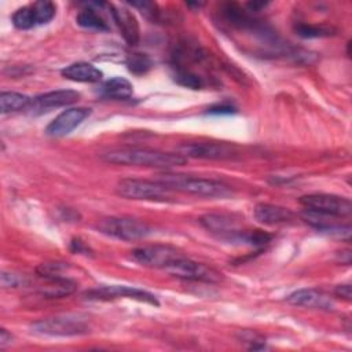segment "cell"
Listing matches in <instances>:
<instances>
[{
	"mask_svg": "<svg viewBox=\"0 0 352 352\" xmlns=\"http://www.w3.org/2000/svg\"><path fill=\"white\" fill-rule=\"evenodd\" d=\"M102 160L116 165H135L153 168H176L187 162L179 153H166L146 147H118L103 153Z\"/></svg>",
	"mask_w": 352,
	"mask_h": 352,
	"instance_id": "cell-1",
	"label": "cell"
},
{
	"mask_svg": "<svg viewBox=\"0 0 352 352\" xmlns=\"http://www.w3.org/2000/svg\"><path fill=\"white\" fill-rule=\"evenodd\" d=\"M157 182L166 186L170 191L175 190V191L187 192L198 197L227 198L232 195V188L228 184L219 180L191 176V175L165 172L158 175Z\"/></svg>",
	"mask_w": 352,
	"mask_h": 352,
	"instance_id": "cell-2",
	"label": "cell"
},
{
	"mask_svg": "<svg viewBox=\"0 0 352 352\" xmlns=\"http://www.w3.org/2000/svg\"><path fill=\"white\" fill-rule=\"evenodd\" d=\"M32 331L51 337H76L89 331V324L80 315H60L32 323Z\"/></svg>",
	"mask_w": 352,
	"mask_h": 352,
	"instance_id": "cell-3",
	"label": "cell"
},
{
	"mask_svg": "<svg viewBox=\"0 0 352 352\" xmlns=\"http://www.w3.org/2000/svg\"><path fill=\"white\" fill-rule=\"evenodd\" d=\"M96 228L109 236L121 239V241H139L147 238L151 232L153 228L138 219L132 217H125V216H113V217H106L102 219L98 224Z\"/></svg>",
	"mask_w": 352,
	"mask_h": 352,
	"instance_id": "cell-4",
	"label": "cell"
},
{
	"mask_svg": "<svg viewBox=\"0 0 352 352\" xmlns=\"http://www.w3.org/2000/svg\"><path fill=\"white\" fill-rule=\"evenodd\" d=\"M116 192L128 199L164 202L170 198L172 191L160 182L143 179H122L117 183Z\"/></svg>",
	"mask_w": 352,
	"mask_h": 352,
	"instance_id": "cell-5",
	"label": "cell"
},
{
	"mask_svg": "<svg viewBox=\"0 0 352 352\" xmlns=\"http://www.w3.org/2000/svg\"><path fill=\"white\" fill-rule=\"evenodd\" d=\"M300 204L307 209L316 213L334 216V217H348L352 213V202L346 197L326 194V192H312L300 197Z\"/></svg>",
	"mask_w": 352,
	"mask_h": 352,
	"instance_id": "cell-6",
	"label": "cell"
},
{
	"mask_svg": "<svg viewBox=\"0 0 352 352\" xmlns=\"http://www.w3.org/2000/svg\"><path fill=\"white\" fill-rule=\"evenodd\" d=\"M186 254L169 245H150V246H140L131 252V258L140 265L165 270L173 261L184 257Z\"/></svg>",
	"mask_w": 352,
	"mask_h": 352,
	"instance_id": "cell-7",
	"label": "cell"
},
{
	"mask_svg": "<svg viewBox=\"0 0 352 352\" xmlns=\"http://www.w3.org/2000/svg\"><path fill=\"white\" fill-rule=\"evenodd\" d=\"M172 276L186 279V280H194V282H206V283H217L223 279V275L213 270L212 267H208L205 264L197 263L187 256L173 261L169 267L164 270Z\"/></svg>",
	"mask_w": 352,
	"mask_h": 352,
	"instance_id": "cell-8",
	"label": "cell"
},
{
	"mask_svg": "<svg viewBox=\"0 0 352 352\" xmlns=\"http://www.w3.org/2000/svg\"><path fill=\"white\" fill-rule=\"evenodd\" d=\"M85 298L88 300H114V298H133L142 302H147L151 305L158 307L160 302L157 297L143 289L125 286V285H109V286H99L95 289H91L84 293Z\"/></svg>",
	"mask_w": 352,
	"mask_h": 352,
	"instance_id": "cell-9",
	"label": "cell"
},
{
	"mask_svg": "<svg viewBox=\"0 0 352 352\" xmlns=\"http://www.w3.org/2000/svg\"><path fill=\"white\" fill-rule=\"evenodd\" d=\"M177 153L183 157L205 158V160H230L238 155L236 147L227 143L214 142H191L177 147Z\"/></svg>",
	"mask_w": 352,
	"mask_h": 352,
	"instance_id": "cell-10",
	"label": "cell"
},
{
	"mask_svg": "<svg viewBox=\"0 0 352 352\" xmlns=\"http://www.w3.org/2000/svg\"><path fill=\"white\" fill-rule=\"evenodd\" d=\"M199 223L212 234L228 242H241L243 243V236L246 230L238 227L236 221L227 214L210 213L201 217Z\"/></svg>",
	"mask_w": 352,
	"mask_h": 352,
	"instance_id": "cell-11",
	"label": "cell"
},
{
	"mask_svg": "<svg viewBox=\"0 0 352 352\" xmlns=\"http://www.w3.org/2000/svg\"><path fill=\"white\" fill-rule=\"evenodd\" d=\"M92 110L88 107H70L56 116L45 128V133L51 138H62L69 135L85 118L91 116Z\"/></svg>",
	"mask_w": 352,
	"mask_h": 352,
	"instance_id": "cell-12",
	"label": "cell"
},
{
	"mask_svg": "<svg viewBox=\"0 0 352 352\" xmlns=\"http://www.w3.org/2000/svg\"><path fill=\"white\" fill-rule=\"evenodd\" d=\"M78 98H80V92L73 89L51 91L33 98L26 110H29L30 114H41L44 111H50L51 109H58V107L72 104L77 102Z\"/></svg>",
	"mask_w": 352,
	"mask_h": 352,
	"instance_id": "cell-13",
	"label": "cell"
},
{
	"mask_svg": "<svg viewBox=\"0 0 352 352\" xmlns=\"http://www.w3.org/2000/svg\"><path fill=\"white\" fill-rule=\"evenodd\" d=\"M286 301L296 307H304L311 309L333 311L336 304L333 297L318 289H298L286 297Z\"/></svg>",
	"mask_w": 352,
	"mask_h": 352,
	"instance_id": "cell-14",
	"label": "cell"
},
{
	"mask_svg": "<svg viewBox=\"0 0 352 352\" xmlns=\"http://www.w3.org/2000/svg\"><path fill=\"white\" fill-rule=\"evenodd\" d=\"M109 8L122 38L126 41V44L136 45L140 38V28L136 16L125 7L109 4Z\"/></svg>",
	"mask_w": 352,
	"mask_h": 352,
	"instance_id": "cell-15",
	"label": "cell"
},
{
	"mask_svg": "<svg viewBox=\"0 0 352 352\" xmlns=\"http://www.w3.org/2000/svg\"><path fill=\"white\" fill-rule=\"evenodd\" d=\"M253 214L258 223L265 226H279L294 220V213L290 209L274 204H257Z\"/></svg>",
	"mask_w": 352,
	"mask_h": 352,
	"instance_id": "cell-16",
	"label": "cell"
},
{
	"mask_svg": "<svg viewBox=\"0 0 352 352\" xmlns=\"http://www.w3.org/2000/svg\"><path fill=\"white\" fill-rule=\"evenodd\" d=\"M60 74L76 82H98L102 80L103 73L88 62H76L65 69H62Z\"/></svg>",
	"mask_w": 352,
	"mask_h": 352,
	"instance_id": "cell-17",
	"label": "cell"
},
{
	"mask_svg": "<svg viewBox=\"0 0 352 352\" xmlns=\"http://www.w3.org/2000/svg\"><path fill=\"white\" fill-rule=\"evenodd\" d=\"M100 94L104 98L116 100H126L133 95V85L124 77H113L103 82Z\"/></svg>",
	"mask_w": 352,
	"mask_h": 352,
	"instance_id": "cell-18",
	"label": "cell"
},
{
	"mask_svg": "<svg viewBox=\"0 0 352 352\" xmlns=\"http://www.w3.org/2000/svg\"><path fill=\"white\" fill-rule=\"evenodd\" d=\"M48 285L44 286L40 293L47 298H60L72 294L77 289V282L70 278L48 279Z\"/></svg>",
	"mask_w": 352,
	"mask_h": 352,
	"instance_id": "cell-19",
	"label": "cell"
},
{
	"mask_svg": "<svg viewBox=\"0 0 352 352\" xmlns=\"http://www.w3.org/2000/svg\"><path fill=\"white\" fill-rule=\"evenodd\" d=\"M77 23L81 28L85 29H91V30H98V32H106L109 30V25L106 22V19L102 16L100 12H98L96 10H94L92 7H87L84 10H81L77 16H76Z\"/></svg>",
	"mask_w": 352,
	"mask_h": 352,
	"instance_id": "cell-20",
	"label": "cell"
},
{
	"mask_svg": "<svg viewBox=\"0 0 352 352\" xmlns=\"http://www.w3.org/2000/svg\"><path fill=\"white\" fill-rule=\"evenodd\" d=\"M30 102L32 98L19 92H1L0 95V106L3 114L25 110L29 107Z\"/></svg>",
	"mask_w": 352,
	"mask_h": 352,
	"instance_id": "cell-21",
	"label": "cell"
},
{
	"mask_svg": "<svg viewBox=\"0 0 352 352\" xmlns=\"http://www.w3.org/2000/svg\"><path fill=\"white\" fill-rule=\"evenodd\" d=\"M296 33L302 38H320L329 37L336 33V29L324 25H311V23H300L296 26Z\"/></svg>",
	"mask_w": 352,
	"mask_h": 352,
	"instance_id": "cell-22",
	"label": "cell"
},
{
	"mask_svg": "<svg viewBox=\"0 0 352 352\" xmlns=\"http://www.w3.org/2000/svg\"><path fill=\"white\" fill-rule=\"evenodd\" d=\"M12 23L16 29H21V30H28L37 26V21H36V15L32 4L18 8L12 14Z\"/></svg>",
	"mask_w": 352,
	"mask_h": 352,
	"instance_id": "cell-23",
	"label": "cell"
},
{
	"mask_svg": "<svg viewBox=\"0 0 352 352\" xmlns=\"http://www.w3.org/2000/svg\"><path fill=\"white\" fill-rule=\"evenodd\" d=\"M173 77L179 85L191 88V89H199L205 85V81L199 74L194 73L192 70L184 69V67H177Z\"/></svg>",
	"mask_w": 352,
	"mask_h": 352,
	"instance_id": "cell-24",
	"label": "cell"
},
{
	"mask_svg": "<svg viewBox=\"0 0 352 352\" xmlns=\"http://www.w3.org/2000/svg\"><path fill=\"white\" fill-rule=\"evenodd\" d=\"M32 7H33L34 15H36L37 26L48 23L56 14V6L50 0L34 1V3H32Z\"/></svg>",
	"mask_w": 352,
	"mask_h": 352,
	"instance_id": "cell-25",
	"label": "cell"
},
{
	"mask_svg": "<svg viewBox=\"0 0 352 352\" xmlns=\"http://www.w3.org/2000/svg\"><path fill=\"white\" fill-rule=\"evenodd\" d=\"M126 66L133 74H144L151 69L153 62L148 55L142 52H133L126 58Z\"/></svg>",
	"mask_w": 352,
	"mask_h": 352,
	"instance_id": "cell-26",
	"label": "cell"
},
{
	"mask_svg": "<svg viewBox=\"0 0 352 352\" xmlns=\"http://www.w3.org/2000/svg\"><path fill=\"white\" fill-rule=\"evenodd\" d=\"M28 282H26V278L25 275H21V274H16V272H11V271H3L1 272V286L4 289L7 287H21V286H25Z\"/></svg>",
	"mask_w": 352,
	"mask_h": 352,
	"instance_id": "cell-27",
	"label": "cell"
},
{
	"mask_svg": "<svg viewBox=\"0 0 352 352\" xmlns=\"http://www.w3.org/2000/svg\"><path fill=\"white\" fill-rule=\"evenodd\" d=\"M132 7H136L140 10V12L151 19V21H158L160 18V11H157V4L153 1H131L129 3Z\"/></svg>",
	"mask_w": 352,
	"mask_h": 352,
	"instance_id": "cell-28",
	"label": "cell"
},
{
	"mask_svg": "<svg viewBox=\"0 0 352 352\" xmlns=\"http://www.w3.org/2000/svg\"><path fill=\"white\" fill-rule=\"evenodd\" d=\"M235 111L236 109L231 103H219L208 109L209 114H232Z\"/></svg>",
	"mask_w": 352,
	"mask_h": 352,
	"instance_id": "cell-29",
	"label": "cell"
},
{
	"mask_svg": "<svg viewBox=\"0 0 352 352\" xmlns=\"http://www.w3.org/2000/svg\"><path fill=\"white\" fill-rule=\"evenodd\" d=\"M334 294L345 301H351L352 298V289H351V285L349 283H344V285H338L336 289H334Z\"/></svg>",
	"mask_w": 352,
	"mask_h": 352,
	"instance_id": "cell-30",
	"label": "cell"
},
{
	"mask_svg": "<svg viewBox=\"0 0 352 352\" xmlns=\"http://www.w3.org/2000/svg\"><path fill=\"white\" fill-rule=\"evenodd\" d=\"M70 249L72 252L74 253H82V254H91V250L80 239V238H74L72 242H70Z\"/></svg>",
	"mask_w": 352,
	"mask_h": 352,
	"instance_id": "cell-31",
	"label": "cell"
},
{
	"mask_svg": "<svg viewBox=\"0 0 352 352\" xmlns=\"http://www.w3.org/2000/svg\"><path fill=\"white\" fill-rule=\"evenodd\" d=\"M11 340H12L11 333H8L6 329H1L0 330V348L4 349L7 345L11 344Z\"/></svg>",
	"mask_w": 352,
	"mask_h": 352,
	"instance_id": "cell-32",
	"label": "cell"
}]
</instances>
